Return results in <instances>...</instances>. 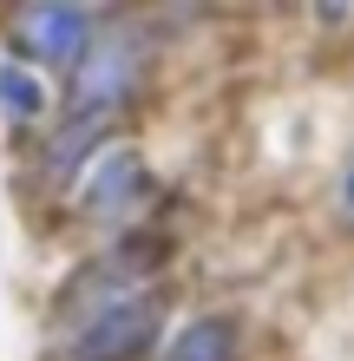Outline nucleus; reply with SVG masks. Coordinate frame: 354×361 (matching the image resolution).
Segmentation results:
<instances>
[{
    "label": "nucleus",
    "instance_id": "1",
    "mask_svg": "<svg viewBox=\"0 0 354 361\" xmlns=\"http://www.w3.org/2000/svg\"><path fill=\"white\" fill-rule=\"evenodd\" d=\"M164 329V295L158 289H132V295H106L92 302V315L72 329L66 361H144Z\"/></svg>",
    "mask_w": 354,
    "mask_h": 361
},
{
    "label": "nucleus",
    "instance_id": "2",
    "mask_svg": "<svg viewBox=\"0 0 354 361\" xmlns=\"http://www.w3.org/2000/svg\"><path fill=\"white\" fill-rule=\"evenodd\" d=\"M144 79V33L138 27H112V33H92V47L79 53L72 66V112L86 118H112L132 105Z\"/></svg>",
    "mask_w": 354,
    "mask_h": 361
},
{
    "label": "nucleus",
    "instance_id": "3",
    "mask_svg": "<svg viewBox=\"0 0 354 361\" xmlns=\"http://www.w3.org/2000/svg\"><path fill=\"white\" fill-rule=\"evenodd\" d=\"M92 13L86 0H27L20 7V27H13V47L20 59L33 66H79V53L92 47Z\"/></svg>",
    "mask_w": 354,
    "mask_h": 361
},
{
    "label": "nucleus",
    "instance_id": "4",
    "mask_svg": "<svg viewBox=\"0 0 354 361\" xmlns=\"http://www.w3.org/2000/svg\"><path fill=\"white\" fill-rule=\"evenodd\" d=\"M144 197H151V164L138 152H125V145H112L79 184V210L92 224H125L132 210H144Z\"/></svg>",
    "mask_w": 354,
    "mask_h": 361
},
{
    "label": "nucleus",
    "instance_id": "5",
    "mask_svg": "<svg viewBox=\"0 0 354 361\" xmlns=\"http://www.w3.org/2000/svg\"><path fill=\"white\" fill-rule=\"evenodd\" d=\"M112 138V118H86V112H66V125L46 138V158H39V178L46 184H66L79 164L92 171V152Z\"/></svg>",
    "mask_w": 354,
    "mask_h": 361
},
{
    "label": "nucleus",
    "instance_id": "6",
    "mask_svg": "<svg viewBox=\"0 0 354 361\" xmlns=\"http://www.w3.org/2000/svg\"><path fill=\"white\" fill-rule=\"evenodd\" d=\"M236 348H243V329L230 315H197V322H184L171 335V348L158 361H236Z\"/></svg>",
    "mask_w": 354,
    "mask_h": 361
},
{
    "label": "nucleus",
    "instance_id": "7",
    "mask_svg": "<svg viewBox=\"0 0 354 361\" xmlns=\"http://www.w3.org/2000/svg\"><path fill=\"white\" fill-rule=\"evenodd\" d=\"M0 112H7L13 125H39V112H46V86H39L33 66H20V59L0 66Z\"/></svg>",
    "mask_w": 354,
    "mask_h": 361
},
{
    "label": "nucleus",
    "instance_id": "8",
    "mask_svg": "<svg viewBox=\"0 0 354 361\" xmlns=\"http://www.w3.org/2000/svg\"><path fill=\"white\" fill-rule=\"evenodd\" d=\"M315 13L328 20V27H341V20L354 13V0H315Z\"/></svg>",
    "mask_w": 354,
    "mask_h": 361
},
{
    "label": "nucleus",
    "instance_id": "9",
    "mask_svg": "<svg viewBox=\"0 0 354 361\" xmlns=\"http://www.w3.org/2000/svg\"><path fill=\"white\" fill-rule=\"evenodd\" d=\"M341 210H348V224H354V164H348V178H341Z\"/></svg>",
    "mask_w": 354,
    "mask_h": 361
}]
</instances>
